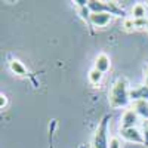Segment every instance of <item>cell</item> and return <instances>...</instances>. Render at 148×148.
Instances as JSON below:
<instances>
[{
  "instance_id": "17",
  "label": "cell",
  "mask_w": 148,
  "mask_h": 148,
  "mask_svg": "<svg viewBox=\"0 0 148 148\" xmlns=\"http://www.w3.org/2000/svg\"><path fill=\"white\" fill-rule=\"evenodd\" d=\"M147 30H148V25H147Z\"/></svg>"
},
{
  "instance_id": "13",
  "label": "cell",
  "mask_w": 148,
  "mask_h": 148,
  "mask_svg": "<svg viewBox=\"0 0 148 148\" xmlns=\"http://www.w3.org/2000/svg\"><path fill=\"white\" fill-rule=\"evenodd\" d=\"M135 21V28H147L148 25V19L142 18V19H133Z\"/></svg>"
},
{
  "instance_id": "2",
  "label": "cell",
  "mask_w": 148,
  "mask_h": 148,
  "mask_svg": "<svg viewBox=\"0 0 148 148\" xmlns=\"http://www.w3.org/2000/svg\"><path fill=\"white\" fill-rule=\"evenodd\" d=\"M107 126H108V119H104L102 123L98 126L95 136H93V148H108L110 139L107 138Z\"/></svg>"
},
{
  "instance_id": "5",
  "label": "cell",
  "mask_w": 148,
  "mask_h": 148,
  "mask_svg": "<svg viewBox=\"0 0 148 148\" xmlns=\"http://www.w3.org/2000/svg\"><path fill=\"white\" fill-rule=\"evenodd\" d=\"M111 18H113V15L110 12H99V14H92L89 21L95 27H105L110 24Z\"/></svg>"
},
{
  "instance_id": "8",
  "label": "cell",
  "mask_w": 148,
  "mask_h": 148,
  "mask_svg": "<svg viewBox=\"0 0 148 148\" xmlns=\"http://www.w3.org/2000/svg\"><path fill=\"white\" fill-rule=\"evenodd\" d=\"M9 68L12 73H15L16 76H27V68L24 67V64L21 62V61L18 59H12L10 62H9Z\"/></svg>"
},
{
  "instance_id": "12",
  "label": "cell",
  "mask_w": 148,
  "mask_h": 148,
  "mask_svg": "<svg viewBox=\"0 0 148 148\" xmlns=\"http://www.w3.org/2000/svg\"><path fill=\"white\" fill-rule=\"evenodd\" d=\"M123 27H125L126 31H132V30L135 28V21H133V18H126L125 22H123Z\"/></svg>"
},
{
  "instance_id": "4",
  "label": "cell",
  "mask_w": 148,
  "mask_h": 148,
  "mask_svg": "<svg viewBox=\"0 0 148 148\" xmlns=\"http://www.w3.org/2000/svg\"><path fill=\"white\" fill-rule=\"evenodd\" d=\"M139 121V116L136 114L135 110H127L121 117V129H129V127H136V123Z\"/></svg>"
},
{
  "instance_id": "16",
  "label": "cell",
  "mask_w": 148,
  "mask_h": 148,
  "mask_svg": "<svg viewBox=\"0 0 148 148\" xmlns=\"http://www.w3.org/2000/svg\"><path fill=\"white\" fill-rule=\"evenodd\" d=\"M145 86H148V70L145 71Z\"/></svg>"
},
{
  "instance_id": "3",
  "label": "cell",
  "mask_w": 148,
  "mask_h": 148,
  "mask_svg": "<svg viewBox=\"0 0 148 148\" xmlns=\"http://www.w3.org/2000/svg\"><path fill=\"white\" fill-rule=\"evenodd\" d=\"M120 135L123 139H126L129 142H136V144H142L144 141V133L141 130H138L136 127H129V129H121Z\"/></svg>"
},
{
  "instance_id": "15",
  "label": "cell",
  "mask_w": 148,
  "mask_h": 148,
  "mask_svg": "<svg viewBox=\"0 0 148 148\" xmlns=\"http://www.w3.org/2000/svg\"><path fill=\"white\" fill-rule=\"evenodd\" d=\"M6 105H8V98H6V96L2 93V95H0V108L3 110Z\"/></svg>"
},
{
  "instance_id": "1",
  "label": "cell",
  "mask_w": 148,
  "mask_h": 148,
  "mask_svg": "<svg viewBox=\"0 0 148 148\" xmlns=\"http://www.w3.org/2000/svg\"><path fill=\"white\" fill-rule=\"evenodd\" d=\"M130 98V92L127 89V82L125 79H119L110 93V104L114 108H120V107H126Z\"/></svg>"
},
{
  "instance_id": "6",
  "label": "cell",
  "mask_w": 148,
  "mask_h": 148,
  "mask_svg": "<svg viewBox=\"0 0 148 148\" xmlns=\"http://www.w3.org/2000/svg\"><path fill=\"white\" fill-rule=\"evenodd\" d=\"M132 110L136 111V114L145 120H148V101L147 99H139V101H133Z\"/></svg>"
},
{
  "instance_id": "14",
  "label": "cell",
  "mask_w": 148,
  "mask_h": 148,
  "mask_svg": "<svg viewBox=\"0 0 148 148\" xmlns=\"http://www.w3.org/2000/svg\"><path fill=\"white\" fill-rule=\"evenodd\" d=\"M80 15H82V18H84V19H90V15H92V12H90V9L88 8V6H84V8H80Z\"/></svg>"
},
{
  "instance_id": "7",
  "label": "cell",
  "mask_w": 148,
  "mask_h": 148,
  "mask_svg": "<svg viewBox=\"0 0 148 148\" xmlns=\"http://www.w3.org/2000/svg\"><path fill=\"white\" fill-rule=\"evenodd\" d=\"M110 67H111L110 58H108L105 53H99V55L96 56V59H95V68H96L98 71H101V73L104 74L105 71L110 70Z\"/></svg>"
},
{
  "instance_id": "9",
  "label": "cell",
  "mask_w": 148,
  "mask_h": 148,
  "mask_svg": "<svg viewBox=\"0 0 148 148\" xmlns=\"http://www.w3.org/2000/svg\"><path fill=\"white\" fill-rule=\"evenodd\" d=\"M132 15H133V19H142L147 16V8L145 5L142 3H138L132 8Z\"/></svg>"
},
{
  "instance_id": "10",
  "label": "cell",
  "mask_w": 148,
  "mask_h": 148,
  "mask_svg": "<svg viewBox=\"0 0 148 148\" xmlns=\"http://www.w3.org/2000/svg\"><path fill=\"white\" fill-rule=\"evenodd\" d=\"M101 80H102V73L101 71H98L96 68H93V70L89 71V82L92 84H99Z\"/></svg>"
},
{
  "instance_id": "11",
  "label": "cell",
  "mask_w": 148,
  "mask_h": 148,
  "mask_svg": "<svg viewBox=\"0 0 148 148\" xmlns=\"http://www.w3.org/2000/svg\"><path fill=\"white\" fill-rule=\"evenodd\" d=\"M108 148H121V142L119 136H113L108 142Z\"/></svg>"
}]
</instances>
